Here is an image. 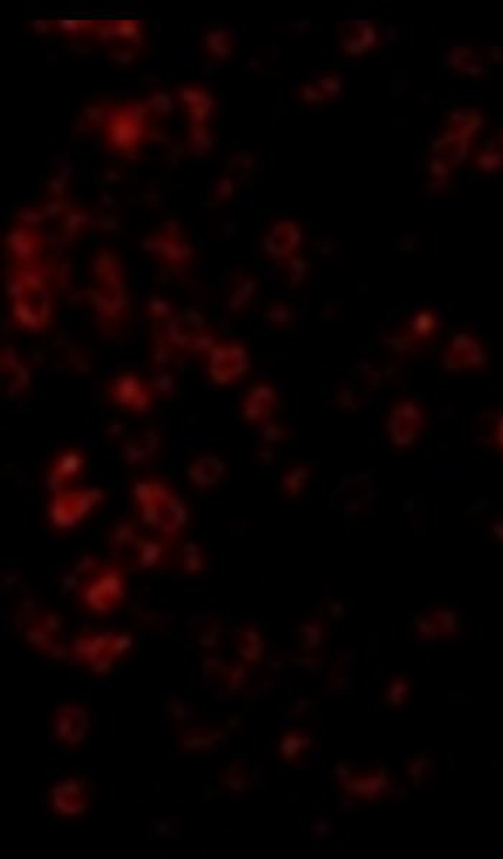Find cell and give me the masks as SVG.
I'll return each instance as SVG.
<instances>
[{
	"label": "cell",
	"mask_w": 503,
	"mask_h": 859,
	"mask_svg": "<svg viewBox=\"0 0 503 859\" xmlns=\"http://www.w3.org/2000/svg\"><path fill=\"white\" fill-rule=\"evenodd\" d=\"M499 442L503 446V420H502V423L499 426Z\"/></svg>",
	"instance_id": "681fc988"
},
{
	"label": "cell",
	"mask_w": 503,
	"mask_h": 859,
	"mask_svg": "<svg viewBox=\"0 0 503 859\" xmlns=\"http://www.w3.org/2000/svg\"><path fill=\"white\" fill-rule=\"evenodd\" d=\"M102 501L104 493L99 489H64L55 494L49 516L57 528L69 529L85 519Z\"/></svg>",
	"instance_id": "277c9868"
},
{
	"label": "cell",
	"mask_w": 503,
	"mask_h": 859,
	"mask_svg": "<svg viewBox=\"0 0 503 859\" xmlns=\"http://www.w3.org/2000/svg\"><path fill=\"white\" fill-rule=\"evenodd\" d=\"M302 242V232L294 221H279L265 237V251L275 260L288 262Z\"/></svg>",
	"instance_id": "8fae6325"
},
{
	"label": "cell",
	"mask_w": 503,
	"mask_h": 859,
	"mask_svg": "<svg viewBox=\"0 0 503 859\" xmlns=\"http://www.w3.org/2000/svg\"><path fill=\"white\" fill-rule=\"evenodd\" d=\"M116 113V108H109L105 104H95V105H90L85 109H83L81 121L85 123L87 125H95V124H108V121L113 117V114Z\"/></svg>",
	"instance_id": "d4e9b609"
},
{
	"label": "cell",
	"mask_w": 503,
	"mask_h": 859,
	"mask_svg": "<svg viewBox=\"0 0 503 859\" xmlns=\"http://www.w3.org/2000/svg\"><path fill=\"white\" fill-rule=\"evenodd\" d=\"M46 218L43 207H23L18 211L19 225L25 228H38Z\"/></svg>",
	"instance_id": "4dcf8cb0"
},
{
	"label": "cell",
	"mask_w": 503,
	"mask_h": 859,
	"mask_svg": "<svg viewBox=\"0 0 503 859\" xmlns=\"http://www.w3.org/2000/svg\"><path fill=\"white\" fill-rule=\"evenodd\" d=\"M11 312L19 326L31 332L46 329L52 319V299L48 289L26 286L22 276L15 272L8 281Z\"/></svg>",
	"instance_id": "7a4b0ae2"
},
{
	"label": "cell",
	"mask_w": 503,
	"mask_h": 859,
	"mask_svg": "<svg viewBox=\"0 0 503 859\" xmlns=\"http://www.w3.org/2000/svg\"><path fill=\"white\" fill-rule=\"evenodd\" d=\"M116 35L117 39H123L127 41L132 45H142L143 43V25L142 22H138L135 19H120L116 20Z\"/></svg>",
	"instance_id": "603a6c76"
},
{
	"label": "cell",
	"mask_w": 503,
	"mask_h": 859,
	"mask_svg": "<svg viewBox=\"0 0 503 859\" xmlns=\"http://www.w3.org/2000/svg\"><path fill=\"white\" fill-rule=\"evenodd\" d=\"M8 246L12 256L20 265L36 263L41 251V242L34 229L22 225L15 226L8 235Z\"/></svg>",
	"instance_id": "5bb4252c"
},
{
	"label": "cell",
	"mask_w": 503,
	"mask_h": 859,
	"mask_svg": "<svg viewBox=\"0 0 503 859\" xmlns=\"http://www.w3.org/2000/svg\"><path fill=\"white\" fill-rule=\"evenodd\" d=\"M2 378L9 396L23 394L31 384V371L12 347L2 351Z\"/></svg>",
	"instance_id": "7c38bea8"
},
{
	"label": "cell",
	"mask_w": 503,
	"mask_h": 859,
	"mask_svg": "<svg viewBox=\"0 0 503 859\" xmlns=\"http://www.w3.org/2000/svg\"><path fill=\"white\" fill-rule=\"evenodd\" d=\"M209 95L210 94L199 85H186L179 91V98L186 105V108H191L203 102Z\"/></svg>",
	"instance_id": "1f68e13d"
},
{
	"label": "cell",
	"mask_w": 503,
	"mask_h": 859,
	"mask_svg": "<svg viewBox=\"0 0 503 859\" xmlns=\"http://www.w3.org/2000/svg\"><path fill=\"white\" fill-rule=\"evenodd\" d=\"M302 98L308 102H319L324 99V92L314 85H305L302 87Z\"/></svg>",
	"instance_id": "ee69618b"
},
{
	"label": "cell",
	"mask_w": 503,
	"mask_h": 859,
	"mask_svg": "<svg viewBox=\"0 0 503 859\" xmlns=\"http://www.w3.org/2000/svg\"><path fill=\"white\" fill-rule=\"evenodd\" d=\"M83 457L81 453L78 452H67L62 456H60L55 461V464L52 466L50 472L48 475L46 483L49 486L50 490H53L55 493H58L64 489H67V484H69L72 480H75L78 477V475H81L82 468H83Z\"/></svg>",
	"instance_id": "9a60e30c"
},
{
	"label": "cell",
	"mask_w": 503,
	"mask_h": 859,
	"mask_svg": "<svg viewBox=\"0 0 503 859\" xmlns=\"http://www.w3.org/2000/svg\"><path fill=\"white\" fill-rule=\"evenodd\" d=\"M439 325V318L433 311L422 309L413 315L408 325L407 337L411 344H426L437 335Z\"/></svg>",
	"instance_id": "ac0fdd59"
},
{
	"label": "cell",
	"mask_w": 503,
	"mask_h": 859,
	"mask_svg": "<svg viewBox=\"0 0 503 859\" xmlns=\"http://www.w3.org/2000/svg\"><path fill=\"white\" fill-rule=\"evenodd\" d=\"M233 187H235L233 181L229 177H225V179L219 180V183H217V186L214 188V197L219 202L228 200L233 194Z\"/></svg>",
	"instance_id": "ab89813d"
},
{
	"label": "cell",
	"mask_w": 503,
	"mask_h": 859,
	"mask_svg": "<svg viewBox=\"0 0 503 859\" xmlns=\"http://www.w3.org/2000/svg\"><path fill=\"white\" fill-rule=\"evenodd\" d=\"M287 263H288V273H289V279H291V282H292L294 285L301 284V282L305 279L306 272H308V267H306V263H305V262H303L301 258H298V256H295V255H294V256H292V258H291V259H289Z\"/></svg>",
	"instance_id": "d590c367"
},
{
	"label": "cell",
	"mask_w": 503,
	"mask_h": 859,
	"mask_svg": "<svg viewBox=\"0 0 503 859\" xmlns=\"http://www.w3.org/2000/svg\"><path fill=\"white\" fill-rule=\"evenodd\" d=\"M213 109H214V99L212 95H209L203 102L194 105L191 108H187L188 120L194 125H205L206 121L210 118Z\"/></svg>",
	"instance_id": "f1b7e54d"
},
{
	"label": "cell",
	"mask_w": 503,
	"mask_h": 859,
	"mask_svg": "<svg viewBox=\"0 0 503 859\" xmlns=\"http://www.w3.org/2000/svg\"><path fill=\"white\" fill-rule=\"evenodd\" d=\"M92 35L98 41H101L104 43L117 39V35H116V20H97L95 26H94Z\"/></svg>",
	"instance_id": "836d02e7"
},
{
	"label": "cell",
	"mask_w": 503,
	"mask_h": 859,
	"mask_svg": "<svg viewBox=\"0 0 503 859\" xmlns=\"http://www.w3.org/2000/svg\"><path fill=\"white\" fill-rule=\"evenodd\" d=\"M95 22L97 20H87V19H60L57 20V27H58V31L67 35L76 36V35H83V34H92Z\"/></svg>",
	"instance_id": "484cf974"
},
{
	"label": "cell",
	"mask_w": 503,
	"mask_h": 859,
	"mask_svg": "<svg viewBox=\"0 0 503 859\" xmlns=\"http://www.w3.org/2000/svg\"><path fill=\"white\" fill-rule=\"evenodd\" d=\"M262 427H263V428H262V430H263V431H262L263 438H265L268 442H273V445H279V442H282V441H284V440L288 437V431H287L284 427H281V426H279V424H275V423H272V421H268V423L262 424Z\"/></svg>",
	"instance_id": "8d00e7d4"
},
{
	"label": "cell",
	"mask_w": 503,
	"mask_h": 859,
	"mask_svg": "<svg viewBox=\"0 0 503 859\" xmlns=\"http://www.w3.org/2000/svg\"><path fill=\"white\" fill-rule=\"evenodd\" d=\"M149 138H150L153 143H163V144H165L167 141H169V134H167L164 130L153 128L149 132Z\"/></svg>",
	"instance_id": "7dc6e473"
},
{
	"label": "cell",
	"mask_w": 503,
	"mask_h": 859,
	"mask_svg": "<svg viewBox=\"0 0 503 859\" xmlns=\"http://www.w3.org/2000/svg\"><path fill=\"white\" fill-rule=\"evenodd\" d=\"M226 475V464L220 457L207 454L194 460L188 467V479L199 489H213Z\"/></svg>",
	"instance_id": "4fadbf2b"
},
{
	"label": "cell",
	"mask_w": 503,
	"mask_h": 859,
	"mask_svg": "<svg viewBox=\"0 0 503 859\" xmlns=\"http://www.w3.org/2000/svg\"><path fill=\"white\" fill-rule=\"evenodd\" d=\"M407 694H408V684L406 680L396 678L394 681H391L388 692H387V697L391 704L400 706L406 700Z\"/></svg>",
	"instance_id": "d6a6232c"
},
{
	"label": "cell",
	"mask_w": 503,
	"mask_h": 859,
	"mask_svg": "<svg viewBox=\"0 0 503 859\" xmlns=\"http://www.w3.org/2000/svg\"><path fill=\"white\" fill-rule=\"evenodd\" d=\"M94 226L102 232H114L120 228V220L113 214L102 216L94 221Z\"/></svg>",
	"instance_id": "7bdbcfd3"
},
{
	"label": "cell",
	"mask_w": 503,
	"mask_h": 859,
	"mask_svg": "<svg viewBox=\"0 0 503 859\" xmlns=\"http://www.w3.org/2000/svg\"><path fill=\"white\" fill-rule=\"evenodd\" d=\"M146 132V123L134 118L128 111L116 108V113L106 124L108 143L118 151L130 153L135 150Z\"/></svg>",
	"instance_id": "ba28073f"
},
{
	"label": "cell",
	"mask_w": 503,
	"mask_h": 859,
	"mask_svg": "<svg viewBox=\"0 0 503 859\" xmlns=\"http://www.w3.org/2000/svg\"><path fill=\"white\" fill-rule=\"evenodd\" d=\"M147 312H149V315L153 319L161 321V322L169 321L174 315V311H173V307L170 305V302L165 300L161 296L150 298V300L147 303Z\"/></svg>",
	"instance_id": "83f0119b"
},
{
	"label": "cell",
	"mask_w": 503,
	"mask_h": 859,
	"mask_svg": "<svg viewBox=\"0 0 503 859\" xmlns=\"http://www.w3.org/2000/svg\"><path fill=\"white\" fill-rule=\"evenodd\" d=\"M163 233L172 239H179L181 233V226L176 220H167L163 225Z\"/></svg>",
	"instance_id": "bcb514c9"
},
{
	"label": "cell",
	"mask_w": 503,
	"mask_h": 859,
	"mask_svg": "<svg viewBox=\"0 0 503 859\" xmlns=\"http://www.w3.org/2000/svg\"><path fill=\"white\" fill-rule=\"evenodd\" d=\"M146 102L150 106L151 113H154V114H157L160 117L169 116V114H172V111H173V99H172V97L167 94V92H163V91L153 92Z\"/></svg>",
	"instance_id": "f546056e"
},
{
	"label": "cell",
	"mask_w": 503,
	"mask_h": 859,
	"mask_svg": "<svg viewBox=\"0 0 503 859\" xmlns=\"http://www.w3.org/2000/svg\"><path fill=\"white\" fill-rule=\"evenodd\" d=\"M321 88L324 90L325 94H331V92L335 91V88L338 90V82H337V79L332 78V76H326V78H324L321 81Z\"/></svg>",
	"instance_id": "c3c4849f"
},
{
	"label": "cell",
	"mask_w": 503,
	"mask_h": 859,
	"mask_svg": "<svg viewBox=\"0 0 503 859\" xmlns=\"http://www.w3.org/2000/svg\"><path fill=\"white\" fill-rule=\"evenodd\" d=\"M427 424L425 405L411 397H404L391 407L385 421L388 440L397 449H408L422 437Z\"/></svg>",
	"instance_id": "3957f363"
},
{
	"label": "cell",
	"mask_w": 503,
	"mask_h": 859,
	"mask_svg": "<svg viewBox=\"0 0 503 859\" xmlns=\"http://www.w3.org/2000/svg\"><path fill=\"white\" fill-rule=\"evenodd\" d=\"M124 596V580L117 569H104L83 588V599L94 611L106 613Z\"/></svg>",
	"instance_id": "8992f818"
},
{
	"label": "cell",
	"mask_w": 503,
	"mask_h": 859,
	"mask_svg": "<svg viewBox=\"0 0 503 859\" xmlns=\"http://www.w3.org/2000/svg\"><path fill=\"white\" fill-rule=\"evenodd\" d=\"M88 729V717L82 708L71 706L65 707L58 714V723L55 726V730L58 733V737L68 744H74L81 741Z\"/></svg>",
	"instance_id": "2e32d148"
},
{
	"label": "cell",
	"mask_w": 503,
	"mask_h": 859,
	"mask_svg": "<svg viewBox=\"0 0 503 859\" xmlns=\"http://www.w3.org/2000/svg\"><path fill=\"white\" fill-rule=\"evenodd\" d=\"M207 52L212 55V57H213L214 60H220V61H223V60L229 58V55H230V45H229V42H228V43H221V45H216V46L209 48V49H207Z\"/></svg>",
	"instance_id": "f6af8a7d"
},
{
	"label": "cell",
	"mask_w": 503,
	"mask_h": 859,
	"mask_svg": "<svg viewBox=\"0 0 503 859\" xmlns=\"http://www.w3.org/2000/svg\"><path fill=\"white\" fill-rule=\"evenodd\" d=\"M113 397L117 404L135 412L149 411L153 403L150 388L132 374H125L116 379Z\"/></svg>",
	"instance_id": "30bf717a"
},
{
	"label": "cell",
	"mask_w": 503,
	"mask_h": 859,
	"mask_svg": "<svg viewBox=\"0 0 503 859\" xmlns=\"http://www.w3.org/2000/svg\"><path fill=\"white\" fill-rule=\"evenodd\" d=\"M311 477V467L306 464H296L291 467L282 477V489L287 496L296 497L303 490Z\"/></svg>",
	"instance_id": "44dd1931"
},
{
	"label": "cell",
	"mask_w": 503,
	"mask_h": 859,
	"mask_svg": "<svg viewBox=\"0 0 503 859\" xmlns=\"http://www.w3.org/2000/svg\"><path fill=\"white\" fill-rule=\"evenodd\" d=\"M279 404L277 393L268 382H259L247 391L243 404L242 415L250 424H265L270 421Z\"/></svg>",
	"instance_id": "9c48e42d"
},
{
	"label": "cell",
	"mask_w": 503,
	"mask_h": 859,
	"mask_svg": "<svg viewBox=\"0 0 503 859\" xmlns=\"http://www.w3.org/2000/svg\"><path fill=\"white\" fill-rule=\"evenodd\" d=\"M90 223H91V217H90V214L85 210H82V209H71L64 216L62 233H64L65 237L74 239L83 229H85Z\"/></svg>",
	"instance_id": "7402d4cb"
},
{
	"label": "cell",
	"mask_w": 503,
	"mask_h": 859,
	"mask_svg": "<svg viewBox=\"0 0 503 859\" xmlns=\"http://www.w3.org/2000/svg\"><path fill=\"white\" fill-rule=\"evenodd\" d=\"M207 370L219 385H232L242 379L250 365L249 352L239 342L217 344L207 355Z\"/></svg>",
	"instance_id": "5b68a950"
},
{
	"label": "cell",
	"mask_w": 503,
	"mask_h": 859,
	"mask_svg": "<svg viewBox=\"0 0 503 859\" xmlns=\"http://www.w3.org/2000/svg\"><path fill=\"white\" fill-rule=\"evenodd\" d=\"M134 497L144 523L160 535L174 539L184 529L187 509L180 497L158 480H139Z\"/></svg>",
	"instance_id": "6da1fadb"
},
{
	"label": "cell",
	"mask_w": 503,
	"mask_h": 859,
	"mask_svg": "<svg viewBox=\"0 0 503 859\" xmlns=\"http://www.w3.org/2000/svg\"><path fill=\"white\" fill-rule=\"evenodd\" d=\"M294 318H295L294 311L288 307V305H284L281 302L272 305L269 311L266 312V321L276 328L291 325Z\"/></svg>",
	"instance_id": "4316f807"
},
{
	"label": "cell",
	"mask_w": 503,
	"mask_h": 859,
	"mask_svg": "<svg viewBox=\"0 0 503 859\" xmlns=\"http://www.w3.org/2000/svg\"><path fill=\"white\" fill-rule=\"evenodd\" d=\"M67 187H68V176L58 174L49 181L48 191L52 196V199H62V196L67 191Z\"/></svg>",
	"instance_id": "f35d334b"
},
{
	"label": "cell",
	"mask_w": 503,
	"mask_h": 859,
	"mask_svg": "<svg viewBox=\"0 0 503 859\" xmlns=\"http://www.w3.org/2000/svg\"><path fill=\"white\" fill-rule=\"evenodd\" d=\"M486 352L479 341L469 334H457L447 344L441 355L443 368L447 371H467L483 367Z\"/></svg>",
	"instance_id": "52a82bcc"
},
{
	"label": "cell",
	"mask_w": 503,
	"mask_h": 859,
	"mask_svg": "<svg viewBox=\"0 0 503 859\" xmlns=\"http://www.w3.org/2000/svg\"><path fill=\"white\" fill-rule=\"evenodd\" d=\"M32 31L39 34V35H49L53 31H58L57 27V20H48V19H35L31 22Z\"/></svg>",
	"instance_id": "b9f144b4"
},
{
	"label": "cell",
	"mask_w": 503,
	"mask_h": 859,
	"mask_svg": "<svg viewBox=\"0 0 503 859\" xmlns=\"http://www.w3.org/2000/svg\"><path fill=\"white\" fill-rule=\"evenodd\" d=\"M55 808L67 815H75L85 808V793L78 781H67L55 789Z\"/></svg>",
	"instance_id": "e0dca14e"
},
{
	"label": "cell",
	"mask_w": 503,
	"mask_h": 859,
	"mask_svg": "<svg viewBox=\"0 0 503 859\" xmlns=\"http://www.w3.org/2000/svg\"><path fill=\"white\" fill-rule=\"evenodd\" d=\"M109 58L117 65H130L137 58V49H125V48L113 49L109 52Z\"/></svg>",
	"instance_id": "74e56055"
},
{
	"label": "cell",
	"mask_w": 503,
	"mask_h": 859,
	"mask_svg": "<svg viewBox=\"0 0 503 859\" xmlns=\"http://www.w3.org/2000/svg\"><path fill=\"white\" fill-rule=\"evenodd\" d=\"M72 207L67 199H50L43 204V211L46 218H55L60 216H65Z\"/></svg>",
	"instance_id": "e575fe53"
},
{
	"label": "cell",
	"mask_w": 503,
	"mask_h": 859,
	"mask_svg": "<svg viewBox=\"0 0 503 859\" xmlns=\"http://www.w3.org/2000/svg\"><path fill=\"white\" fill-rule=\"evenodd\" d=\"M256 291H258V284L254 279L249 278V276H240L237 282L235 284L233 291L228 300L229 311L233 314L242 312L244 307H247L250 299L256 295Z\"/></svg>",
	"instance_id": "ffe728a7"
},
{
	"label": "cell",
	"mask_w": 503,
	"mask_h": 859,
	"mask_svg": "<svg viewBox=\"0 0 503 859\" xmlns=\"http://www.w3.org/2000/svg\"><path fill=\"white\" fill-rule=\"evenodd\" d=\"M228 42H229V34L225 29H212L205 36V43L207 49L216 45L228 43Z\"/></svg>",
	"instance_id": "60d3db41"
},
{
	"label": "cell",
	"mask_w": 503,
	"mask_h": 859,
	"mask_svg": "<svg viewBox=\"0 0 503 859\" xmlns=\"http://www.w3.org/2000/svg\"><path fill=\"white\" fill-rule=\"evenodd\" d=\"M160 446V437L154 430L144 431L137 435L134 440H130L124 449L125 460L132 464H139L149 461L157 452Z\"/></svg>",
	"instance_id": "d6986e66"
},
{
	"label": "cell",
	"mask_w": 503,
	"mask_h": 859,
	"mask_svg": "<svg viewBox=\"0 0 503 859\" xmlns=\"http://www.w3.org/2000/svg\"><path fill=\"white\" fill-rule=\"evenodd\" d=\"M188 143H190V150L194 154H199V155L206 154L213 146V137H212L209 127L206 124L205 125L191 124Z\"/></svg>",
	"instance_id": "cb8c5ba5"
}]
</instances>
